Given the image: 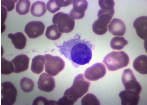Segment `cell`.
I'll list each match as a JSON object with an SVG mask.
<instances>
[{"instance_id":"1","label":"cell","mask_w":147,"mask_h":105,"mask_svg":"<svg viewBox=\"0 0 147 105\" xmlns=\"http://www.w3.org/2000/svg\"><path fill=\"white\" fill-rule=\"evenodd\" d=\"M55 44L61 55L71 61L75 66L88 63L92 58L93 45L88 40H81L78 34L64 41L61 45Z\"/></svg>"},{"instance_id":"2","label":"cell","mask_w":147,"mask_h":105,"mask_svg":"<svg viewBox=\"0 0 147 105\" xmlns=\"http://www.w3.org/2000/svg\"><path fill=\"white\" fill-rule=\"evenodd\" d=\"M90 85V81L85 78L83 74H79L75 78L72 85L65 91L63 95L74 104L88 92Z\"/></svg>"},{"instance_id":"3","label":"cell","mask_w":147,"mask_h":105,"mask_svg":"<svg viewBox=\"0 0 147 105\" xmlns=\"http://www.w3.org/2000/svg\"><path fill=\"white\" fill-rule=\"evenodd\" d=\"M129 58L124 51H113L104 58L102 62L107 69L114 71L127 66L129 63Z\"/></svg>"},{"instance_id":"4","label":"cell","mask_w":147,"mask_h":105,"mask_svg":"<svg viewBox=\"0 0 147 105\" xmlns=\"http://www.w3.org/2000/svg\"><path fill=\"white\" fill-rule=\"evenodd\" d=\"M114 13V9L107 10L100 9L98 12V19L92 24L94 32L100 35L105 33L107 31V25L113 18Z\"/></svg>"},{"instance_id":"5","label":"cell","mask_w":147,"mask_h":105,"mask_svg":"<svg viewBox=\"0 0 147 105\" xmlns=\"http://www.w3.org/2000/svg\"><path fill=\"white\" fill-rule=\"evenodd\" d=\"M52 22L57 25L61 33H68L74 29L75 23L74 20L67 13L59 12L53 16Z\"/></svg>"},{"instance_id":"6","label":"cell","mask_w":147,"mask_h":105,"mask_svg":"<svg viewBox=\"0 0 147 105\" xmlns=\"http://www.w3.org/2000/svg\"><path fill=\"white\" fill-rule=\"evenodd\" d=\"M44 57L46 62L45 70L47 73L54 76L64 69L65 63L60 57L49 54L45 55Z\"/></svg>"},{"instance_id":"7","label":"cell","mask_w":147,"mask_h":105,"mask_svg":"<svg viewBox=\"0 0 147 105\" xmlns=\"http://www.w3.org/2000/svg\"><path fill=\"white\" fill-rule=\"evenodd\" d=\"M1 105H11L15 102L17 91L13 84L9 81L1 83Z\"/></svg>"},{"instance_id":"8","label":"cell","mask_w":147,"mask_h":105,"mask_svg":"<svg viewBox=\"0 0 147 105\" xmlns=\"http://www.w3.org/2000/svg\"><path fill=\"white\" fill-rule=\"evenodd\" d=\"M121 81L125 90H132L140 94L142 89L141 86L131 70L127 69L123 70Z\"/></svg>"},{"instance_id":"9","label":"cell","mask_w":147,"mask_h":105,"mask_svg":"<svg viewBox=\"0 0 147 105\" xmlns=\"http://www.w3.org/2000/svg\"><path fill=\"white\" fill-rule=\"evenodd\" d=\"M106 73L105 65L101 63H97L87 68L85 71L84 75L88 80L95 81L103 77Z\"/></svg>"},{"instance_id":"10","label":"cell","mask_w":147,"mask_h":105,"mask_svg":"<svg viewBox=\"0 0 147 105\" xmlns=\"http://www.w3.org/2000/svg\"><path fill=\"white\" fill-rule=\"evenodd\" d=\"M45 28V26L42 22L40 21H32L26 24L24 31L29 38H35L43 34Z\"/></svg>"},{"instance_id":"11","label":"cell","mask_w":147,"mask_h":105,"mask_svg":"<svg viewBox=\"0 0 147 105\" xmlns=\"http://www.w3.org/2000/svg\"><path fill=\"white\" fill-rule=\"evenodd\" d=\"M72 4L73 8L69 13L70 16L74 20L83 18L88 7V2L85 0H73Z\"/></svg>"},{"instance_id":"12","label":"cell","mask_w":147,"mask_h":105,"mask_svg":"<svg viewBox=\"0 0 147 105\" xmlns=\"http://www.w3.org/2000/svg\"><path fill=\"white\" fill-rule=\"evenodd\" d=\"M37 85L38 89L40 91L50 92L55 88V79L50 75L44 72L40 75Z\"/></svg>"},{"instance_id":"13","label":"cell","mask_w":147,"mask_h":105,"mask_svg":"<svg viewBox=\"0 0 147 105\" xmlns=\"http://www.w3.org/2000/svg\"><path fill=\"white\" fill-rule=\"evenodd\" d=\"M138 93L129 90H123L119 94L122 105H137L140 97Z\"/></svg>"},{"instance_id":"14","label":"cell","mask_w":147,"mask_h":105,"mask_svg":"<svg viewBox=\"0 0 147 105\" xmlns=\"http://www.w3.org/2000/svg\"><path fill=\"white\" fill-rule=\"evenodd\" d=\"M29 58L26 55L22 54L16 56L11 61L14 70L13 72L18 73L27 69L29 64Z\"/></svg>"},{"instance_id":"15","label":"cell","mask_w":147,"mask_h":105,"mask_svg":"<svg viewBox=\"0 0 147 105\" xmlns=\"http://www.w3.org/2000/svg\"><path fill=\"white\" fill-rule=\"evenodd\" d=\"M138 36L142 39L146 40L147 36V17L142 16L137 18L133 23Z\"/></svg>"},{"instance_id":"16","label":"cell","mask_w":147,"mask_h":105,"mask_svg":"<svg viewBox=\"0 0 147 105\" xmlns=\"http://www.w3.org/2000/svg\"><path fill=\"white\" fill-rule=\"evenodd\" d=\"M109 31L114 36H123L125 32L126 28L124 22L121 20L113 18L108 26Z\"/></svg>"},{"instance_id":"17","label":"cell","mask_w":147,"mask_h":105,"mask_svg":"<svg viewBox=\"0 0 147 105\" xmlns=\"http://www.w3.org/2000/svg\"><path fill=\"white\" fill-rule=\"evenodd\" d=\"M7 36L11 39L15 48L22 50L25 47L27 39L22 33L19 32L14 34L10 33L8 34Z\"/></svg>"},{"instance_id":"18","label":"cell","mask_w":147,"mask_h":105,"mask_svg":"<svg viewBox=\"0 0 147 105\" xmlns=\"http://www.w3.org/2000/svg\"><path fill=\"white\" fill-rule=\"evenodd\" d=\"M133 67L134 69L142 74H147V56L141 55L138 57L134 61Z\"/></svg>"},{"instance_id":"19","label":"cell","mask_w":147,"mask_h":105,"mask_svg":"<svg viewBox=\"0 0 147 105\" xmlns=\"http://www.w3.org/2000/svg\"><path fill=\"white\" fill-rule=\"evenodd\" d=\"M45 63V59L44 56L39 55L35 56L32 60L31 71L35 73L40 74L44 70Z\"/></svg>"},{"instance_id":"20","label":"cell","mask_w":147,"mask_h":105,"mask_svg":"<svg viewBox=\"0 0 147 105\" xmlns=\"http://www.w3.org/2000/svg\"><path fill=\"white\" fill-rule=\"evenodd\" d=\"M30 11L33 15L37 17H41L46 11L45 3L42 1L34 2L32 4Z\"/></svg>"},{"instance_id":"21","label":"cell","mask_w":147,"mask_h":105,"mask_svg":"<svg viewBox=\"0 0 147 105\" xmlns=\"http://www.w3.org/2000/svg\"><path fill=\"white\" fill-rule=\"evenodd\" d=\"M62 34V33L59 31L57 25L54 24L47 27L45 34L48 39L53 40L59 39Z\"/></svg>"},{"instance_id":"22","label":"cell","mask_w":147,"mask_h":105,"mask_svg":"<svg viewBox=\"0 0 147 105\" xmlns=\"http://www.w3.org/2000/svg\"><path fill=\"white\" fill-rule=\"evenodd\" d=\"M128 43V41L124 37L117 36L112 39L110 45L112 49L119 50L123 49Z\"/></svg>"},{"instance_id":"23","label":"cell","mask_w":147,"mask_h":105,"mask_svg":"<svg viewBox=\"0 0 147 105\" xmlns=\"http://www.w3.org/2000/svg\"><path fill=\"white\" fill-rule=\"evenodd\" d=\"M30 5L29 0H19L16 5V10L19 14L24 15L29 12Z\"/></svg>"},{"instance_id":"24","label":"cell","mask_w":147,"mask_h":105,"mask_svg":"<svg viewBox=\"0 0 147 105\" xmlns=\"http://www.w3.org/2000/svg\"><path fill=\"white\" fill-rule=\"evenodd\" d=\"M14 66L11 61L1 58V73L2 74L8 75L13 72Z\"/></svg>"},{"instance_id":"25","label":"cell","mask_w":147,"mask_h":105,"mask_svg":"<svg viewBox=\"0 0 147 105\" xmlns=\"http://www.w3.org/2000/svg\"><path fill=\"white\" fill-rule=\"evenodd\" d=\"M20 85L22 90L26 93L31 92L33 90L34 86L32 80L26 77H24L21 79Z\"/></svg>"},{"instance_id":"26","label":"cell","mask_w":147,"mask_h":105,"mask_svg":"<svg viewBox=\"0 0 147 105\" xmlns=\"http://www.w3.org/2000/svg\"><path fill=\"white\" fill-rule=\"evenodd\" d=\"M82 105H99L100 102L95 95L91 93L86 95L81 100Z\"/></svg>"},{"instance_id":"27","label":"cell","mask_w":147,"mask_h":105,"mask_svg":"<svg viewBox=\"0 0 147 105\" xmlns=\"http://www.w3.org/2000/svg\"><path fill=\"white\" fill-rule=\"evenodd\" d=\"M99 5L101 9L107 10H114L115 3L113 0H101L98 1Z\"/></svg>"},{"instance_id":"28","label":"cell","mask_w":147,"mask_h":105,"mask_svg":"<svg viewBox=\"0 0 147 105\" xmlns=\"http://www.w3.org/2000/svg\"><path fill=\"white\" fill-rule=\"evenodd\" d=\"M18 0H1V5L6 8L8 11L13 10L15 7V3Z\"/></svg>"},{"instance_id":"29","label":"cell","mask_w":147,"mask_h":105,"mask_svg":"<svg viewBox=\"0 0 147 105\" xmlns=\"http://www.w3.org/2000/svg\"><path fill=\"white\" fill-rule=\"evenodd\" d=\"M46 7L47 10L50 13H54L59 10L60 8L56 5L55 0H49L47 3Z\"/></svg>"},{"instance_id":"30","label":"cell","mask_w":147,"mask_h":105,"mask_svg":"<svg viewBox=\"0 0 147 105\" xmlns=\"http://www.w3.org/2000/svg\"><path fill=\"white\" fill-rule=\"evenodd\" d=\"M32 105H50V101L44 97L38 96L33 100Z\"/></svg>"},{"instance_id":"31","label":"cell","mask_w":147,"mask_h":105,"mask_svg":"<svg viewBox=\"0 0 147 105\" xmlns=\"http://www.w3.org/2000/svg\"><path fill=\"white\" fill-rule=\"evenodd\" d=\"M57 5L59 7H67L72 3L73 0H55Z\"/></svg>"},{"instance_id":"32","label":"cell","mask_w":147,"mask_h":105,"mask_svg":"<svg viewBox=\"0 0 147 105\" xmlns=\"http://www.w3.org/2000/svg\"><path fill=\"white\" fill-rule=\"evenodd\" d=\"M1 26L5 25L4 24L7 15V11L5 8L1 7Z\"/></svg>"},{"instance_id":"33","label":"cell","mask_w":147,"mask_h":105,"mask_svg":"<svg viewBox=\"0 0 147 105\" xmlns=\"http://www.w3.org/2000/svg\"><path fill=\"white\" fill-rule=\"evenodd\" d=\"M49 101L50 105H57V101L53 100H50Z\"/></svg>"}]
</instances>
